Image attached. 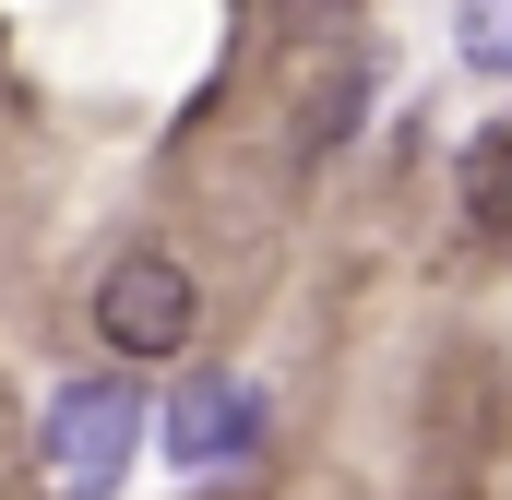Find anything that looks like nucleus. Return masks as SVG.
<instances>
[{"mask_svg": "<svg viewBox=\"0 0 512 500\" xmlns=\"http://www.w3.org/2000/svg\"><path fill=\"white\" fill-rule=\"evenodd\" d=\"M191 322H203V286H191L167 250H120V262L96 274V346H120V358H179Z\"/></svg>", "mask_w": 512, "mask_h": 500, "instance_id": "nucleus-1", "label": "nucleus"}, {"mask_svg": "<svg viewBox=\"0 0 512 500\" xmlns=\"http://www.w3.org/2000/svg\"><path fill=\"white\" fill-rule=\"evenodd\" d=\"M131 441H143L131 381H72L48 405V477H60V500H108L131 477Z\"/></svg>", "mask_w": 512, "mask_h": 500, "instance_id": "nucleus-2", "label": "nucleus"}, {"mask_svg": "<svg viewBox=\"0 0 512 500\" xmlns=\"http://www.w3.org/2000/svg\"><path fill=\"white\" fill-rule=\"evenodd\" d=\"M167 465H227V453H251V429H262V405H251V381H227V370H191L179 393H167Z\"/></svg>", "mask_w": 512, "mask_h": 500, "instance_id": "nucleus-3", "label": "nucleus"}, {"mask_svg": "<svg viewBox=\"0 0 512 500\" xmlns=\"http://www.w3.org/2000/svg\"><path fill=\"white\" fill-rule=\"evenodd\" d=\"M465 227L477 239H512V131H477L465 143Z\"/></svg>", "mask_w": 512, "mask_h": 500, "instance_id": "nucleus-4", "label": "nucleus"}, {"mask_svg": "<svg viewBox=\"0 0 512 500\" xmlns=\"http://www.w3.org/2000/svg\"><path fill=\"white\" fill-rule=\"evenodd\" d=\"M453 60L465 72H512V0H453Z\"/></svg>", "mask_w": 512, "mask_h": 500, "instance_id": "nucleus-5", "label": "nucleus"}, {"mask_svg": "<svg viewBox=\"0 0 512 500\" xmlns=\"http://www.w3.org/2000/svg\"><path fill=\"white\" fill-rule=\"evenodd\" d=\"M358 108H370V72H358V60H334V84L310 96V143H346V131H358Z\"/></svg>", "mask_w": 512, "mask_h": 500, "instance_id": "nucleus-6", "label": "nucleus"}, {"mask_svg": "<svg viewBox=\"0 0 512 500\" xmlns=\"http://www.w3.org/2000/svg\"><path fill=\"white\" fill-rule=\"evenodd\" d=\"M322 12H346V0H286V24H322Z\"/></svg>", "mask_w": 512, "mask_h": 500, "instance_id": "nucleus-7", "label": "nucleus"}]
</instances>
